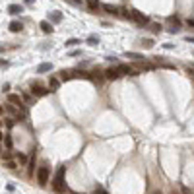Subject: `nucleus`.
<instances>
[{
    "label": "nucleus",
    "instance_id": "1",
    "mask_svg": "<svg viewBox=\"0 0 194 194\" xmlns=\"http://www.w3.org/2000/svg\"><path fill=\"white\" fill-rule=\"evenodd\" d=\"M49 179H51V167L49 165H41L37 169V182L41 186H45L49 182Z\"/></svg>",
    "mask_w": 194,
    "mask_h": 194
},
{
    "label": "nucleus",
    "instance_id": "2",
    "mask_svg": "<svg viewBox=\"0 0 194 194\" xmlns=\"http://www.w3.org/2000/svg\"><path fill=\"white\" fill-rule=\"evenodd\" d=\"M53 186H54V190H56V192H60V194L66 190V188H64V167H60L58 171H56V177H54Z\"/></svg>",
    "mask_w": 194,
    "mask_h": 194
},
{
    "label": "nucleus",
    "instance_id": "3",
    "mask_svg": "<svg viewBox=\"0 0 194 194\" xmlns=\"http://www.w3.org/2000/svg\"><path fill=\"white\" fill-rule=\"evenodd\" d=\"M31 93H33V95L43 97V95H47V93H49V89H45L39 82H33V84H31Z\"/></svg>",
    "mask_w": 194,
    "mask_h": 194
},
{
    "label": "nucleus",
    "instance_id": "4",
    "mask_svg": "<svg viewBox=\"0 0 194 194\" xmlns=\"http://www.w3.org/2000/svg\"><path fill=\"white\" fill-rule=\"evenodd\" d=\"M130 18L136 19V21H138V24H142V25L150 21V19H147V16H144L142 12H138V10H130Z\"/></svg>",
    "mask_w": 194,
    "mask_h": 194
},
{
    "label": "nucleus",
    "instance_id": "5",
    "mask_svg": "<svg viewBox=\"0 0 194 194\" xmlns=\"http://www.w3.org/2000/svg\"><path fill=\"white\" fill-rule=\"evenodd\" d=\"M117 70H119V74H120V76H124V74H130V76H138V72H136L132 66H128V64H119V66H117Z\"/></svg>",
    "mask_w": 194,
    "mask_h": 194
},
{
    "label": "nucleus",
    "instance_id": "6",
    "mask_svg": "<svg viewBox=\"0 0 194 194\" xmlns=\"http://www.w3.org/2000/svg\"><path fill=\"white\" fill-rule=\"evenodd\" d=\"M8 103H12V105H16V107L24 109V99H21L19 95H16V93H10V95H8Z\"/></svg>",
    "mask_w": 194,
    "mask_h": 194
},
{
    "label": "nucleus",
    "instance_id": "7",
    "mask_svg": "<svg viewBox=\"0 0 194 194\" xmlns=\"http://www.w3.org/2000/svg\"><path fill=\"white\" fill-rule=\"evenodd\" d=\"M105 78L107 80H117V78H120V74H119L117 68H109V70H105Z\"/></svg>",
    "mask_w": 194,
    "mask_h": 194
},
{
    "label": "nucleus",
    "instance_id": "8",
    "mask_svg": "<svg viewBox=\"0 0 194 194\" xmlns=\"http://www.w3.org/2000/svg\"><path fill=\"white\" fill-rule=\"evenodd\" d=\"M21 12H24V8H21L19 4H10L8 6V14H12V16H18Z\"/></svg>",
    "mask_w": 194,
    "mask_h": 194
},
{
    "label": "nucleus",
    "instance_id": "9",
    "mask_svg": "<svg viewBox=\"0 0 194 194\" xmlns=\"http://www.w3.org/2000/svg\"><path fill=\"white\" fill-rule=\"evenodd\" d=\"M60 87V80L58 78H51L49 80V91H56Z\"/></svg>",
    "mask_w": 194,
    "mask_h": 194
},
{
    "label": "nucleus",
    "instance_id": "10",
    "mask_svg": "<svg viewBox=\"0 0 194 194\" xmlns=\"http://www.w3.org/2000/svg\"><path fill=\"white\" fill-rule=\"evenodd\" d=\"M51 70H53V64H51V62H43V64H39V68H37V72H39V74L51 72Z\"/></svg>",
    "mask_w": 194,
    "mask_h": 194
},
{
    "label": "nucleus",
    "instance_id": "11",
    "mask_svg": "<svg viewBox=\"0 0 194 194\" xmlns=\"http://www.w3.org/2000/svg\"><path fill=\"white\" fill-rule=\"evenodd\" d=\"M39 27H41V31H43V33H53V25H51V21H47V19L41 21Z\"/></svg>",
    "mask_w": 194,
    "mask_h": 194
},
{
    "label": "nucleus",
    "instance_id": "12",
    "mask_svg": "<svg viewBox=\"0 0 194 194\" xmlns=\"http://www.w3.org/2000/svg\"><path fill=\"white\" fill-rule=\"evenodd\" d=\"M21 21H12V24H10V31L12 33H18V31H21Z\"/></svg>",
    "mask_w": 194,
    "mask_h": 194
},
{
    "label": "nucleus",
    "instance_id": "13",
    "mask_svg": "<svg viewBox=\"0 0 194 194\" xmlns=\"http://www.w3.org/2000/svg\"><path fill=\"white\" fill-rule=\"evenodd\" d=\"M126 58H132V60H136V62H142L144 56L138 54V53H126Z\"/></svg>",
    "mask_w": 194,
    "mask_h": 194
},
{
    "label": "nucleus",
    "instance_id": "14",
    "mask_svg": "<svg viewBox=\"0 0 194 194\" xmlns=\"http://www.w3.org/2000/svg\"><path fill=\"white\" fill-rule=\"evenodd\" d=\"M60 19H62V14H60V12H53V14H51V21H54V24H58Z\"/></svg>",
    "mask_w": 194,
    "mask_h": 194
},
{
    "label": "nucleus",
    "instance_id": "15",
    "mask_svg": "<svg viewBox=\"0 0 194 194\" xmlns=\"http://www.w3.org/2000/svg\"><path fill=\"white\" fill-rule=\"evenodd\" d=\"M103 10H105V12H109V14H117V12H119V10H117L115 6H111V4H103Z\"/></svg>",
    "mask_w": 194,
    "mask_h": 194
},
{
    "label": "nucleus",
    "instance_id": "16",
    "mask_svg": "<svg viewBox=\"0 0 194 194\" xmlns=\"http://www.w3.org/2000/svg\"><path fill=\"white\" fill-rule=\"evenodd\" d=\"M86 2H87L89 10H97V8H99V2H97V0H86Z\"/></svg>",
    "mask_w": 194,
    "mask_h": 194
},
{
    "label": "nucleus",
    "instance_id": "17",
    "mask_svg": "<svg viewBox=\"0 0 194 194\" xmlns=\"http://www.w3.org/2000/svg\"><path fill=\"white\" fill-rule=\"evenodd\" d=\"M72 78V74L70 72H66V70H62L60 72V80H62V82H66V80H70Z\"/></svg>",
    "mask_w": 194,
    "mask_h": 194
},
{
    "label": "nucleus",
    "instance_id": "18",
    "mask_svg": "<svg viewBox=\"0 0 194 194\" xmlns=\"http://www.w3.org/2000/svg\"><path fill=\"white\" fill-rule=\"evenodd\" d=\"M87 43H89V45H97V43H99V37H97V35H89V37H87Z\"/></svg>",
    "mask_w": 194,
    "mask_h": 194
},
{
    "label": "nucleus",
    "instance_id": "19",
    "mask_svg": "<svg viewBox=\"0 0 194 194\" xmlns=\"http://www.w3.org/2000/svg\"><path fill=\"white\" fill-rule=\"evenodd\" d=\"M80 43V39H68L64 45H66V47H76V45Z\"/></svg>",
    "mask_w": 194,
    "mask_h": 194
},
{
    "label": "nucleus",
    "instance_id": "20",
    "mask_svg": "<svg viewBox=\"0 0 194 194\" xmlns=\"http://www.w3.org/2000/svg\"><path fill=\"white\" fill-rule=\"evenodd\" d=\"M142 45H144L146 49H152V47H153V41H152V39H144V41H142Z\"/></svg>",
    "mask_w": 194,
    "mask_h": 194
},
{
    "label": "nucleus",
    "instance_id": "21",
    "mask_svg": "<svg viewBox=\"0 0 194 194\" xmlns=\"http://www.w3.org/2000/svg\"><path fill=\"white\" fill-rule=\"evenodd\" d=\"M16 157H18V161H19V163H25V161H27V157H25L24 153H16Z\"/></svg>",
    "mask_w": 194,
    "mask_h": 194
},
{
    "label": "nucleus",
    "instance_id": "22",
    "mask_svg": "<svg viewBox=\"0 0 194 194\" xmlns=\"http://www.w3.org/2000/svg\"><path fill=\"white\" fill-rule=\"evenodd\" d=\"M140 68H142V70H153V64H140Z\"/></svg>",
    "mask_w": 194,
    "mask_h": 194
},
{
    "label": "nucleus",
    "instance_id": "23",
    "mask_svg": "<svg viewBox=\"0 0 194 194\" xmlns=\"http://www.w3.org/2000/svg\"><path fill=\"white\" fill-rule=\"evenodd\" d=\"M93 194H109V192H107L105 188H101V186H95V192H93Z\"/></svg>",
    "mask_w": 194,
    "mask_h": 194
},
{
    "label": "nucleus",
    "instance_id": "24",
    "mask_svg": "<svg viewBox=\"0 0 194 194\" xmlns=\"http://www.w3.org/2000/svg\"><path fill=\"white\" fill-rule=\"evenodd\" d=\"M24 99H25V103H27V105H33V97H31V95H27V93H25V95H24Z\"/></svg>",
    "mask_w": 194,
    "mask_h": 194
},
{
    "label": "nucleus",
    "instance_id": "25",
    "mask_svg": "<svg viewBox=\"0 0 194 194\" xmlns=\"http://www.w3.org/2000/svg\"><path fill=\"white\" fill-rule=\"evenodd\" d=\"M152 31H153V33H159V31H161V25H159V24H153V25H152Z\"/></svg>",
    "mask_w": 194,
    "mask_h": 194
},
{
    "label": "nucleus",
    "instance_id": "26",
    "mask_svg": "<svg viewBox=\"0 0 194 194\" xmlns=\"http://www.w3.org/2000/svg\"><path fill=\"white\" fill-rule=\"evenodd\" d=\"M6 165H8V169H18V163H16V161H8Z\"/></svg>",
    "mask_w": 194,
    "mask_h": 194
},
{
    "label": "nucleus",
    "instance_id": "27",
    "mask_svg": "<svg viewBox=\"0 0 194 194\" xmlns=\"http://www.w3.org/2000/svg\"><path fill=\"white\" fill-rule=\"evenodd\" d=\"M182 194H194V190H190L188 186H182Z\"/></svg>",
    "mask_w": 194,
    "mask_h": 194
},
{
    "label": "nucleus",
    "instance_id": "28",
    "mask_svg": "<svg viewBox=\"0 0 194 194\" xmlns=\"http://www.w3.org/2000/svg\"><path fill=\"white\" fill-rule=\"evenodd\" d=\"M4 140H6V146H8V147H12V138H10V136H4Z\"/></svg>",
    "mask_w": 194,
    "mask_h": 194
},
{
    "label": "nucleus",
    "instance_id": "29",
    "mask_svg": "<svg viewBox=\"0 0 194 194\" xmlns=\"http://www.w3.org/2000/svg\"><path fill=\"white\" fill-rule=\"evenodd\" d=\"M33 163H35V161H33V159H31V161H29V175L33 173Z\"/></svg>",
    "mask_w": 194,
    "mask_h": 194
},
{
    "label": "nucleus",
    "instance_id": "30",
    "mask_svg": "<svg viewBox=\"0 0 194 194\" xmlns=\"http://www.w3.org/2000/svg\"><path fill=\"white\" fill-rule=\"evenodd\" d=\"M2 140H4V132H2V130H0V142H2Z\"/></svg>",
    "mask_w": 194,
    "mask_h": 194
},
{
    "label": "nucleus",
    "instance_id": "31",
    "mask_svg": "<svg viewBox=\"0 0 194 194\" xmlns=\"http://www.w3.org/2000/svg\"><path fill=\"white\" fill-rule=\"evenodd\" d=\"M0 115H4V107L2 105H0Z\"/></svg>",
    "mask_w": 194,
    "mask_h": 194
},
{
    "label": "nucleus",
    "instance_id": "32",
    "mask_svg": "<svg viewBox=\"0 0 194 194\" xmlns=\"http://www.w3.org/2000/svg\"><path fill=\"white\" fill-rule=\"evenodd\" d=\"M153 194H161V190H155V192H153Z\"/></svg>",
    "mask_w": 194,
    "mask_h": 194
},
{
    "label": "nucleus",
    "instance_id": "33",
    "mask_svg": "<svg viewBox=\"0 0 194 194\" xmlns=\"http://www.w3.org/2000/svg\"><path fill=\"white\" fill-rule=\"evenodd\" d=\"M25 2H27V4H31V2H33V0H25Z\"/></svg>",
    "mask_w": 194,
    "mask_h": 194
},
{
    "label": "nucleus",
    "instance_id": "34",
    "mask_svg": "<svg viewBox=\"0 0 194 194\" xmlns=\"http://www.w3.org/2000/svg\"><path fill=\"white\" fill-rule=\"evenodd\" d=\"M171 194H179V192H175V190H173V192H171Z\"/></svg>",
    "mask_w": 194,
    "mask_h": 194
},
{
    "label": "nucleus",
    "instance_id": "35",
    "mask_svg": "<svg viewBox=\"0 0 194 194\" xmlns=\"http://www.w3.org/2000/svg\"><path fill=\"white\" fill-rule=\"evenodd\" d=\"M2 49H4V47H0V51H2Z\"/></svg>",
    "mask_w": 194,
    "mask_h": 194
},
{
    "label": "nucleus",
    "instance_id": "36",
    "mask_svg": "<svg viewBox=\"0 0 194 194\" xmlns=\"http://www.w3.org/2000/svg\"><path fill=\"white\" fill-rule=\"evenodd\" d=\"M0 153H2V150H0Z\"/></svg>",
    "mask_w": 194,
    "mask_h": 194
},
{
    "label": "nucleus",
    "instance_id": "37",
    "mask_svg": "<svg viewBox=\"0 0 194 194\" xmlns=\"http://www.w3.org/2000/svg\"><path fill=\"white\" fill-rule=\"evenodd\" d=\"M74 194H76V192H74Z\"/></svg>",
    "mask_w": 194,
    "mask_h": 194
}]
</instances>
